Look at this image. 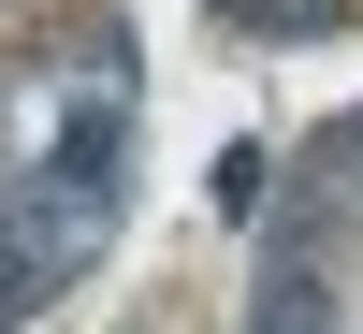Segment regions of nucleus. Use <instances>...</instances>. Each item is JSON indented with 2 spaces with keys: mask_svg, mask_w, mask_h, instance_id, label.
<instances>
[{
  "mask_svg": "<svg viewBox=\"0 0 363 334\" xmlns=\"http://www.w3.org/2000/svg\"><path fill=\"white\" fill-rule=\"evenodd\" d=\"M247 334H335V277H320V247H277V262H262Z\"/></svg>",
  "mask_w": 363,
  "mask_h": 334,
  "instance_id": "f257e3e1",
  "label": "nucleus"
},
{
  "mask_svg": "<svg viewBox=\"0 0 363 334\" xmlns=\"http://www.w3.org/2000/svg\"><path fill=\"white\" fill-rule=\"evenodd\" d=\"M218 29H262V44H320V29H349V0H203Z\"/></svg>",
  "mask_w": 363,
  "mask_h": 334,
  "instance_id": "f03ea898",
  "label": "nucleus"
},
{
  "mask_svg": "<svg viewBox=\"0 0 363 334\" xmlns=\"http://www.w3.org/2000/svg\"><path fill=\"white\" fill-rule=\"evenodd\" d=\"M44 291H58V262H44V247H29V233H15V218H0V334H15L29 306H44Z\"/></svg>",
  "mask_w": 363,
  "mask_h": 334,
  "instance_id": "7ed1b4c3",
  "label": "nucleus"
}]
</instances>
